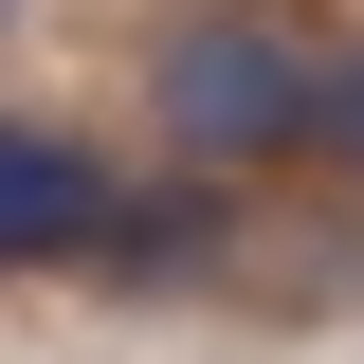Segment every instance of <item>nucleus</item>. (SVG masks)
<instances>
[{
  "label": "nucleus",
  "instance_id": "obj_3",
  "mask_svg": "<svg viewBox=\"0 0 364 364\" xmlns=\"http://www.w3.org/2000/svg\"><path fill=\"white\" fill-rule=\"evenodd\" d=\"M328 128H346V146H364V73H328Z\"/></svg>",
  "mask_w": 364,
  "mask_h": 364
},
{
  "label": "nucleus",
  "instance_id": "obj_1",
  "mask_svg": "<svg viewBox=\"0 0 364 364\" xmlns=\"http://www.w3.org/2000/svg\"><path fill=\"white\" fill-rule=\"evenodd\" d=\"M146 109H164V146H200V164H273V146H328V55L273 18V0H219V18H182L164 55H146Z\"/></svg>",
  "mask_w": 364,
  "mask_h": 364
},
{
  "label": "nucleus",
  "instance_id": "obj_2",
  "mask_svg": "<svg viewBox=\"0 0 364 364\" xmlns=\"http://www.w3.org/2000/svg\"><path fill=\"white\" fill-rule=\"evenodd\" d=\"M128 182L91 164L73 128H37V109H0V273H55V255H91V219H109Z\"/></svg>",
  "mask_w": 364,
  "mask_h": 364
}]
</instances>
